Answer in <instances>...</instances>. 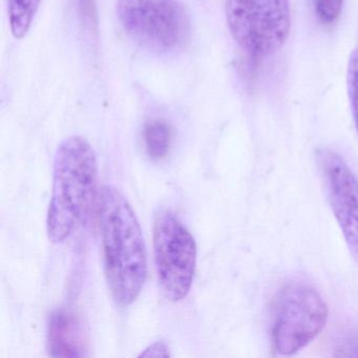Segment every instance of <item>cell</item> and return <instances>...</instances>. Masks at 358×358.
<instances>
[{"instance_id": "12", "label": "cell", "mask_w": 358, "mask_h": 358, "mask_svg": "<svg viewBox=\"0 0 358 358\" xmlns=\"http://www.w3.org/2000/svg\"><path fill=\"white\" fill-rule=\"evenodd\" d=\"M343 0H314V9L318 20L324 24H332L338 20Z\"/></svg>"}, {"instance_id": "3", "label": "cell", "mask_w": 358, "mask_h": 358, "mask_svg": "<svg viewBox=\"0 0 358 358\" xmlns=\"http://www.w3.org/2000/svg\"><path fill=\"white\" fill-rule=\"evenodd\" d=\"M225 10L232 38L251 58L273 55L288 39L289 0H226Z\"/></svg>"}, {"instance_id": "6", "label": "cell", "mask_w": 358, "mask_h": 358, "mask_svg": "<svg viewBox=\"0 0 358 358\" xmlns=\"http://www.w3.org/2000/svg\"><path fill=\"white\" fill-rule=\"evenodd\" d=\"M154 255L163 295L180 301L192 288L196 266V245L187 228L173 213L157 215L154 224Z\"/></svg>"}, {"instance_id": "7", "label": "cell", "mask_w": 358, "mask_h": 358, "mask_svg": "<svg viewBox=\"0 0 358 358\" xmlns=\"http://www.w3.org/2000/svg\"><path fill=\"white\" fill-rule=\"evenodd\" d=\"M317 161L333 213L352 252L358 257V181L336 152L320 150Z\"/></svg>"}, {"instance_id": "13", "label": "cell", "mask_w": 358, "mask_h": 358, "mask_svg": "<svg viewBox=\"0 0 358 358\" xmlns=\"http://www.w3.org/2000/svg\"><path fill=\"white\" fill-rule=\"evenodd\" d=\"M78 11L83 26L91 32L97 30L98 16L95 0H78Z\"/></svg>"}, {"instance_id": "2", "label": "cell", "mask_w": 358, "mask_h": 358, "mask_svg": "<svg viewBox=\"0 0 358 358\" xmlns=\"http://www.w3.org/2000/svg\"><path fill=\"white\" fill-rule=\"evenodd\" d=\"M98 163L95 150L80 136L58 146L54 160L53 187L47 217L49 240L64 242L87 217L97 194Z\"/></svg>"}, {"instance_id": "8", "label": "cell", "mask_w": 358, "mask_h": 358, "mask_svg": "<svg viewBox=\"0 0 358 358\" xmlns=\"http://www.w3.org/2000/svg\"><path fill=\"white\" fill-rule=\"evenodd\" d=\"M48 349L52 357L85 356V339L80 322L68 310H57L50 317Z\"/></svg>"}, {"instance_id": "10", "label": "cell", "mask_w": 358, "mask_h": 358, "mask_svg": "<svg viewBox=\"0 0 358 358\" xmlns=\"http://www.w3.org/2000/svg\"><path fill=\"white\" fill-rule=\"evenodd\" d=\"M143 139L148 156L155 160L163 159L171 148V127L163 120L150 121L144 127Z\"/></svg>"}, {"instance_id": "14", "label": "cell", "mask_w": 358, "mask_h": 358, "mask_svg": "<svg viewBox=\"0 0 358 358\" xmlns=\"http://www.w3.org/2000/svg\"><path fill=\"white\" fill-rule=\"evenodd\" d=\"M139 356L140 357H169V353L166 345L163 341H157L146 348Z\"/></svg>"}, {"instance_id": "4", "label": "cell", "mask_w": 358, "mask_h": 358, "mask_svg": "<svg viewBox=\"0 0 358 358\" xmlns=\"http://www.w3.org/2000/svg\"><path fill=\"white\" fill-rule=\"evenodd\" d=\"M117 14L125 32L150 51H176L189 36V18L178 0H118Z\"/></svg>"}, {"instance_id": "11", "label": "cell", "mask_w": 358, "mask_h": 358, "mask_svg": "<svg viewBox=\"0 0 358 358\" xmlns=\"http://www.w3.org/2000/svg\"><path fill=\"white\" fill-rule=\"evenodd\" d=\"M348 93L351 102L352 113L358 131V48L352 51L348 64Z\"/></svg>"}, {"instance_id": "9", "label": "cell", "mask_w": 358, "mask_h": 358, "mask_svg": "<svg viewBox=\"0 0 358 358\" xmlns=\"http://www.w3.org/2000/svg\"><path fill=\"white\" fill-rule=\"evenodd\" d=\"M41 0H9V20L12 34L22 39L28 34Z\"/></svg>"}, {"instance_id": "5", "label": "cell", "mask_w": 358, "mask_h": 358, "mask_svg": "<svg viewBox=\"0 0 358 358\" xmlns=\"http://www.w3.org/2000/svg\"><path fill=\"white\" fill-rule=\"evenodd\" d=\"M328 308L311 287H285L274 301L272 341L282 355H291L309 345L324 329Z\"/></svg>"}, {"instance_id": "1", "label": "cell", "mask_w": 358, "mask_h": 358, "mask_svg": "<svg viewBox=\"0 0 358 358\" xmlns=\"http://www.w3.org/2000/svg\"><path fill=\"white\" fill-rule=\"evenodd\" d=\"M104 271L115 301L131 305L148 276V255L143 234L129 203L113 186L100 192L98 203Z\"/></svg>"}]
</instances>
